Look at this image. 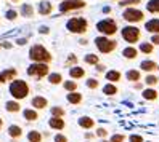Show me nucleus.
Returning a JSON list of instances; mask_svg holds the SVG:
<instances>
[{
	"label": "nucleus",
	"mask_w": 159,
	"mask_h": 142,
	"mask_svg": "<svg viewBox=\"0 0 159 142\" xmlns=\"http://www.w3.org/2000/svg\"><path fill=\"white\" fill-rule=\"evenodd\" d=\"M10 93L13 94L15 99H23L27 96V93H29V88H27V85L23 81V80H16L10 85Z\"/></svg>",
	"instance_id": "obj_1"
},
{
	"label": "nucleus",
	"mask_w": 159,
	"mask_h": 142,
	"mask_svg": "<svg viewBox=\"0 0 159 142\" xmlns=\"http://www.w3.org/2000/svg\"><path fill=\"white\" fill-rule=\"evenodd\" d=\"M29 58H31L32 61L40 62V61H50V59H52V56H50L48 51L43 48V46L35 45V46H32L31 51H29Z\"/></svg>",
	"instance_id": "obj_2"
},
{
	"label": "nucleus",
	"mask_w": 159,
	"mask_h": 142,
	"mask_svg": "<svg viewBox=\"0 0 159 142\" xmlns=\"http://www.w3.org/2000/svg\"><path fill=\"white\" fill-rule=\"evenodd\" d=\"M97 29L103 34H106V35H113L116 34V29H117V26L113 19H103L97 24Z\"/></svg>",
	"instance_id": "obj_3"
},
{
	"label": "nucleus",
	"mask_w": 159,
	"mask_h": 142,
	"mask_svg": "<svg viewBox=\"0 0 159 142\" xmlns=\"http://www.w3.org/2000/svg\"><path fill=\"white\" fill-rule=\"evenodd\" d=\"M68 29L71 32H77V34H82L87 31V21L82 19V18H74L68 23Z\"/></svg>",
	"instance_id": "obj_4"
},
{
	"label": "nucleus",
	"mask_w": 159,
	"mask_h": 142,
	"mask_svg": "<svg viewBox=\"0 0 159 142\" xmlns=\"http://www.w3.org/2000/svg\"><path fill=\"white\" fill-rule=\"evenodd\" d=\"M95 43L98 46V50L103 51V53H109V51H113L116 48V42L108 40V39H105V37H98V39H95Z\"/></svg>",
	"instance_id": "obj_5"
},
{
	"label": "nucleus",
	"mask_w": 159,
	"mask_h": 142,
	"mask_svg": "<svg viewBox=\"0 0 159 142\" xmlns=\"http://www.w3.org/2000/svg\"><path fill=\"white\" fill-rule=\"evenodd\" d=\"M122 37H124V40H127L129 43H134V42L138 40L140 31L137 29V27H132V26L124 27V29H122Z\"/></svg>",
	"instance_id": "obj_6"
},
{
	"label": "nucleus",
	"mask_w": 159,
	"mask_h": 142,
	"mask_svg": "<svg viewBox=\"0 0 159 142\" xmlns=\"http://www.w3.org/2000/svg\"><path fill=\"white\" fill-rule=\"evenodd\" d=\"M47 72H48V67H47L45 64H40V62L32 64L31 67L27 69V73H29V75H34V77H43Z\"/></svg>",
	"instance_id": "obj_7"
},
{
	"label": "nucleus",
	"mask_w": 159,
	"mask_h": 142,
	"mask_svg": "<svg viewBox=\"0 0 159 142\" xmlns=\"http://www.w3.org/2000/svg\"><path fill=\"white\" fill-rule=\"evenodd\" d=\"M124 19L130 21V23H137L143 19V13L140 10H135V8H129V10L124 11Z\"/></svg>",
	"instance_id": "obj_8"
},
{
	"label": "nucleus",
	"mask_w": 159,
	"mask_h": 142,
	"mask_svg": "<svg viewBox=\"0 0 159 142\" xmlns=\"http://www.w3.org/2000/svg\"><path fill=\"white\" fill-rule=\"evenodd\" d=\"M84 3L82 0H66V2H63L61 6H60V10L61 11H69V10H76V8H82Z\"/></svg>",
	"instance_id": "obj_9"
},
{
	"label": "nucleus",
	"mask_w": 159,
	"mask_h": 142,
	"mask_svg": "<svg viewBox=\"0 0 159 142\" xmlns=\"http://www.w3.org/2000/svg\"><path fill=\"white\" fill-rule=\"evenodd\" d=\"M48 125H50V128H53V129L61 131V129H64V120L60 118V117H52L50 121H48Z\"/></svg>",
	"instance_id": "obj_10"
},
{
	"label": "nucleus",
	"mask_w": 159,
	"mask_h": 142,
	"mask_svg": "<svg viewBox=\"0 0 159 142\" xmlns=\"http://www.w3.org/2000/svg\"><path fill=\"white\" fill-rule=\"evenodd\" d=\"M77 123H79V126H80V128H84V129H92V128H93V125H95L93 118H90V117H80Z\"/></svg>",
	"instance_id": "obj_11"
},
{
	"label": "nucleus",
	"mask_w": 159,
	"mask_h": 142,
	"mask_svg": "<svg viewBox=\"0 0 159 142\" xmlns=\"http://www.w3.org/2000/svg\"><path fill=\"white\" fill-rule=\"evenodd\" d=\"M21 134H23L21 126H18V125H11L10 128H8V136H10V137L16 139V137H20Z\"/></svg>",
	"instance_id": "obj_12"
},
{
	"label": "nucleus",
	"mask_w": 159,
	"mask_h": 142,
	"mask_svg": "<svg viewBox=\"0 0 159 142\" xmlns=\"http://www.w3.org/2000/svg\"><path fill=\"white\" fill-rule=\"evenodd\" d=\"M27 140H29V142H42V134L39 131L32 129V131L27 132Z\"/></svg>",
	"instance_id": "obj_13"
},
{
	"label": "nucleus",
	"mask_w": 159,
	"mask_h": 142,
	"mask_svg": "<svg viewBox=\"0 0 159 142\" xmlns=\"http://www.w3.org/2000/svg\"><path fill=\"white\" fill-rule=\"evenodd\" d=\"M145 27H146V31H149V32L159 34V19H151V21H148Z\"/></svg>",
	"instance_id": "obj_14"
},
{
	"label": "nucleus",
	"mask_w": 159,
	"mask_h": 142,
	"mask_svg": "<svg viewBox=\"0 0 159 142\" xmlns=\"http://www.w3.org/2000/svg\"><path fill=\"white\" fill-rule=\"evenodd\" d=\"M23 117H24L27 121H35L37 118H39L37 112H35V110H32V109H26V110L23 112Z\"/></svg>",
	"instance_id": "obj_15"
},
{
	"label": "nucleus",
	"mask_w": 159,
	"mask_h": 142,
	"mask_svg": "<svg viewBox=\"0 0 159 142\" xmlns=\"http://www.w3.org/2000/svg\"><path fill=\"white\" fill-rule=\"evenodd\" d=\"M32 107H35V109H43V107H47V99H45V98H40V96L34 98V99H32Z\"/></svg>",
	"instance_id": "obj_16"
},
{
	"label": "nucleus",
	"mask_w": 159,
	"mask_h": 142,
	"mask_svg": "<svg viewBox=\"0 0 159 142\" xmlns=\"http://www.w3.org/2000/svg\"><path fill=\"white\" fill-rule=\"evenodd\" d=\"M146 8H148V11H151V13H159V0H149Z\"/></svg>",
	"instance_id": "obj_17"
},
{
	"label": "nucleus",
	"mask_w": 159,
	"mask_h": 142,
	"mask_svg": "<svg viewBox=\"0 0 159 142\" xmlns=\"http://www.w3.org/2000/svg\"><path fill=\"white\" fill-rule=\"evenodd\" d=\"M52 11V3L50 2H42L39 5V13L40 15H47V13H50Z\"/></svg>",
	"instance_id": "obj_18"
},
{
	"label": "nucleus",
	"mask_w": 159,
	"mask_h": 142,
	"mask_svg": "<svg viewBox=\"0 0 159 142\" xmlns=\"http://www.w3.org/2000/svg\"><path fill=\"white\" fill-rule=\"evenodd\" d=\"M140 67H142L143 70H146V72H151V70L156 69V62L154 61H143Z\"/></svg>",
	"instance_id": "obj_19"
},
{
	"label": "nucleus",
	"mask_w": 159,
	"mask_h": 142,
	"mask_svg": "<svg viewBox=\"0 0 159 142\" xmlns=\"http://www.w3.org/2000/svg\"><path fill=\"white\" fill-rule=\"evenodd\" d=\"M143 98L148 99V101H153V99L157 98V93H156L154 90H145V91H143Z\"/></svg>",
	"instance_id": "obj_20"
},
{
	"label": "nucleus",
	"mask_w": 159,
	"mask_h": 142,
	"mask_svg": "<svg viewBox=\"0 0 159 142\" xmlns=\"http://www.w3.org/2000/svg\"><path fill=\"white\" fill-rule=\"evenodd\" d=\"M68 101L71 104H79L82 101V96H80V94H77V93H71V94H68Z\"/></svg>",
	"instance_id": "obj_21"
},
{
	"label": "nucleus",
	"mask_w": 159,
	"mask_h": 142,
	"mask_svg": "<svg viewBox=\"0 0 159 142\" xmlns=\"http://www.w3.org/2000/svg\"><path fill=\"white\" fill-rule=\"evenodd\" d=\"M7 110L8 112H18L20 110V104H18L16 101H8L7 102Z\"/></svg>",
	"instance_id": "obj_22"
},
{
	"label": "nucleus",
	"mask_w": 159,
	"mask_h": 142,
	"mask_svg": "<svg viewBox=\"0 0 159 142\" xmlns=\"http://www.w3.org/2000/svg\"><path fill=\"white\" fill-rule=\"evenodd\" d=\"M15 73H16L15 69H10V70H7V72H3V73H0V83H3L7 78H11Z\"/></svg>",
	"instance_id": "obj_23"
},
{
	"label": "nucleus",
	"mask_w": 159,
	"mask_h": 142,
	"mask_svg": "<svg viewBox=\"0 0 159 142\" xmlns=\"http://www.w3.org/2000/svg\"><path fill=\"white\" fill-rule=\"evenodd\" d=\"M125 58H129V59H134L135 56H137V50L135 48H132V46H129V48H125L124 50V53H122Z\"/></svg>",
	"instance_id": "obj_24"
},
{
	"label": "nucleus",
	"mask_w": 159,
	"mask_h": 142,
	"mask_svg": "<svg viewBox=\"0 0 159 142\" xmlns=\"http://www.w3.org/2000/svg\"><path fill=\"white\" fill-rule=\"evenodd\" d=\"M106 78H108L109 81H117V80L120 78V73H119L117 70H111V72L106 73Z\"/></svg>",
	"instance_id": "obj_25"
},
{
	"label": "nucleus",
	"mask_w": 159,
	"mask_h": 142,
	"mask_svg": "<svg viewBox=\"0 0 159 142\" xmlns=\"http://www.w3.org/2000/svg\"><path fill=\"white\" fill-rule=\"evenodd\" d=\"M69 73H71V77H74V78H80V77H84V70H82L80 67H72V69L69 70Z\"/></svg>",
	"instance_id": "obj_26"
},
{
	"label": "nucleus",
	"mask_w": 159,
	"mask_h": 142,
	"mask_svg": "<svg viewBox=\"0 0 159 142\" xmlns=\"http://www.w3.org/2000/svg\"><path fill=\"white\" fill-rule=\"evenodd\" d=\"M127 78H129L130 81H137V80L140 78V72H138V70H129V72H127Z\"/></svg>",
	"instance_id": "obj_27"
},
{
	"label": "nucleus",
	"mask_w": 159,
	"mask_h": 142,
	"mask_svg": "<svg viewBox=\"0 0 159 142\" xmlns=\"http://www.w3.org/2000/svg\"><path fill=\"white\" fill-rule=\"evenodd\" d=\"M64 115V109L61 107H52V117H63Z\"/></svg>",
	"instance_id": "obj_28"
},
{
	"label": "nucleus",
	"mask_w": 159,
	"mask_h": 142,
	"mask_svg": "<svg viewBox=\"0 0 159 142\" xmlns=\"http://www.w3.org/2000/svg\"><path fill=\"white\" fill-rule=\"evenodd\" d=\"M116 86H114V85H106V86L105 88H103V93H105V94H109V96H111V94H116Z\"/></svg>",
	"instance_id": "obj_29"
},
{
	"label": "nucleus",
	"mask_w": 159,
	"mask_h": 142,
	"mask_svg": "<svg viewBox=\"0 0 159 142\" xmlns=\"http://www.w3.org/2000/svg\"><path fill=\"white\" fill-rule=\"evenodd\" d=\"M21 13H23L24 16H27V18H31V16H32V8H31V5H23Z\"/></svg>",
	"instance_id": "obj_30"
},
{
	"label": "nucleus",
	"mask_w": 159,
	"mask_h": 142,
	"mask_svg": "<svg viewBox=\"0 0 159 142\" xmlns=\"http://www.w3.org/2000/svg\"><path fill=\"white\" fill-rule=\"evenodd\" d=\"M125 140V136L124 134H113L109 139V142H124Z\"/></svg>",
	"instance_id": "obj_31"
},
{
	"label": "nucleus",
	"mask_w": 159,
	"mask_h": 142,
	"mask_svg": "<svg viewBox=\"0 0 159 142\" xmlns=\"http://www.w3.org/2000/svg\"><path fill=\"white\" fill-rule=\"evenodd\" d=\"M140 50H142L143 53H151L153 51V45L151 43H142L140 45Z\"/></svg>",
	"instance_id": "obj_32"
},
{
	"label": "nucleus",
	"mask_w": 159,
	"mask_h": 142,
	"mask_svg": "<svg viewBox=\"0 0 159 142\" xmlns=\"http://www.w3.org/2000/svg\"><path fill=\"white\" fill-rule=\"evenodd\" d=\"M85 61H87L89 64H97V62H98V56H95V54H87V56H85Z\"/></svg>",
	"instance_id": "obj_33"
},
{
	"label": "nucleus",
	"mask_w": 159,
	"mask_h": 142,
	"mask_svg": "<svg viewBox=\"0 0 159 142\" xmlns=\"http://www.w3.org/2000/svg\"><path fill=\"white\" fill-rule=\"evenodd\" d=\"M95 136H98V137H101V139H105V137L108 136V131H106L105 128H98L97 132H95Z\"/></svg>",
	"instance_id": "obj_34"
},
{
	"label": "nucleus",
	"mask_w": 159,
	"mask_h": 142,
	"mask_svg": "<svg viewBox=\"0 0 159 142\" xmlns=\"http://www.w3.org/2000/svg\"><path fill=\"white\" fill-rule=\"evenodd\" d=\"M48 78H50L52 83H60V81H61V75H60V73H52Z\"/></svg>",
	"instance_id": "obj_35"
},
{
	"label": "nucleus",
	"mask_w": 159,
	"mask_h": 142,
	"mask_svg": "<svg viewBox=\"0 0 159 142\" xmlns=\"http://www.w3.org/2000/svg\"><path fill=\"white\" fill-rule=\"evenodd\" d=\"M64 88L69 90V91H72V90L77 88V83H76V81H66V83H64Z\"/></svg>",
	"instance_id": "obj_36"
},
{
	"label": "nucleus",
	"mask_w": 159,
	"mask_h": 142,
	"mask_svg": "<svg viewBox=\"0 0 159 142\" xmlns=\"http://www.w3.org/2000/svg\"><path fill=\"white\" fill-rule=\"evenodd\" d=\"M129 140H130V142H145L143 137H142V136H138V134H132V136L129 137Z\"/></svg>",
	"instance_id": "obj_37"
},
{
	"label": "nucleus",
	"mask_w": 159,
	"mask_h": 142,
	"mask_svg": "<svg viewBox=\"0 0 159 142\" xmlns=\"http://www.w3.org/2000/svg\"><path fill=\"white\" fill-rule=\"evenodd\" d=\"M53 140L55 142H68V137L64 136V134H57V136L53 137Z\"/></svg>",
	"instance_id": "obj_38"
},
{
	"label": "nucleus",
	"mask_w": 159,
	"mask_h": 142,
	"mask_svg": "<svg viewBox=\"0 0 159 142\" xmlns=\"http://www.w3.org/2000/svg\"><path fill=\"white\" fill-rule=\"evenodd\" d=\"M156 81H157V78L153 77V75H148V77H146V83H148V85H154Z\"/></svg>",
	"instance_id": "obj_39"
},
{
	"label": "nucleus",
	"mask_w": 159,
	"mask_h": 142,
	"mask_svg": "<svg viewBox=\"0 0 159 142\" xmlns=\"http://www.w3.org/2000/svg\"><path fill=\"white\" fill-rule=\"evenodd\" d=\"M87 86H89V88H97V86H98V81L92 78V80H89V81H87Z\"/></svg>",
	"instance_id": "obj_40"
},
{
	"label": "nucleus",
	"mask_w": 159,
	"mask_h": 142,
	"mask_svg": "<svg viewBox=\"0 0 159 142\" xmlns=\"http://www.w3.org/2000/svg\"><path fill=\"white\" fill-rule=\"evenodd\" d=\"M7 18H8V19H15V18H16V11H13V10L7 11Z\"/></svg>",
	"instance_id": "obj_41"
},
{
	"label": "nucleus",
	"mask_w": 159,
	"mask_h": 142,
	"mask_svg": "<svg viewBox=\"0 0 159 142\" xmlns=\"http://www.w3.org/2000/svg\"><path fill=\"white\" fill-rule=\"evenodd\" d=\"M140 2V0H127V2H122V3H120V5H134V3H138Z\"/></svg>",
	"instance_id": "obj_42"
},
{
	"label": "nucleus",
	"mask_w": 159,
	"mask_h": 142,
	"mask_svg": "<svg viewBox=\"0 0 159 142\" xmlns=\"http://www.w3.org/2000/svg\"><path fill=\"white\" fill-rule=\"evenodd\" d=\"M93 137H95V132H85V139L87 140H92Z\"/></svg>",
	"instance_id": "obj_43"
},
{
	"label": "nucleus",
	"mask_w": 159,
	"mask_h": 142,
	"mask_svg": "<svg viewBox=\"0 0 159 142\" xmlns=\"http://www.w3.org/2000/svg\"><path fill=\"white\" fill-rule=\"evenodd\" d=\"M151 43H154V45H159V35H153Z\"/></svg>",
	"instance_id": "obj_44"
},
{
	"label": "nucleus",
	"mask_w": 159,
	"mask_h": 142,
	"mask_svg": "<svg viewBox=\"0 0 159 142\" xmlns=\"http://www.w3.org/2000/svg\"><path fill=\"white\" fill-rule=\"evenodd\" d=\"M40 32H42V34H47V32H48V27L42 26V27H40Z\"/></svg>",
	"instance_id": "obj_45"
},
{
	"label": "nucleus",
	"mask_w": 159,
	"mask_h": 142,
	"mask_svg": "<svg viewBox=\"0 0 159 142\" xmlns=\"http://www.w3.org/2000/svg\"><path fill=\"white\" fill-rule=\"evenodd\" d=\"M2 125H3V121H2V118H0V128H2Z\"/></svg>",
	"instance_id": "obj_46"
},
{
	"label": "nucleus",
	"mask_w": 159,
	"mask_h": 142,
	"mask_svg": "<svg viewBox=\"0 0 159 142\" xmlns=\"http://www.w3.org/2000/svg\"><path fill=\"white\" fill-rule=\"evenodd\" d=\"M100 142H109V140H106V139H101Z\"/></svg>",
	"instance_id": "obj_47"
},
{
	"label": "nucleus",
	"mask_w": 159,
	"mask_h": 142,
	"mask_svg": "<svg viewBox=\"0 0 159 142\" xmlns=\"http://www.w3.org/2000/svg\"><path fill=\"white\" fill-rule=\"evenodd\" d=\"M85 142H92V140H85Z\"/></svg>",
	"instance_id": "obj_48"
},
{
	"label": "nucleus",
	"mask_w": 159,
	"mask_h": 142,
	"mask_svg": "<svg viewBox=\"0 0 159 142\" xmlns=\"http://www.w3.org/2000/svg\"><path fill=\"white\" fill-rule=\"evenodd\" d=\"M146 142H151V140H146Z\"/></svg>",
	"instance_id": "obj_49"
}]
</instances>
